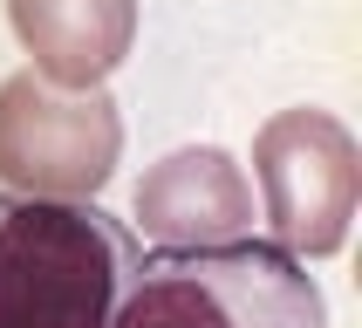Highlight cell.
Masks as SVG:
<instances>
[{
    "label": "cell",
    "mask_w": 362,
    "mask_h": 328,
    "mask_svg": "<svg viewBox=\"0 0 362 328\" xmlns=\"http://www.w3.org/2000/svg\"><path fill=\"white\" fill-rule=\"evenodd\" d=\"M137 260L103 205L0 192V328H117Z\"/></svg>",
    "instance_id": "obj_1"
},
{
    "label": "cell",
    "mask_w": 362,
    "mask_h": 328,
    "mask_svg": "<svg viewBox=\"0 0 362 328\" xmlns=\"http://www.w3.org/2000/svg\"><path fill=\"white\" fill-rule=\"evenodd\" d=\"M117 328H328V301L274 240H233L137 260Z\"/></svg>",
    "instance_id": "obj_2"
},
{
    "label": "cell",
    "mask_w": 362,
    "mask_h": 328,
    "mask_svg": "<svg viewBox=\"0 0 362 328\" xmlns=\"http://www.w3.org/2000/svg\"><path fill=\"white\" fill-rule=\"evenodd\" d=\"M253 178L274 226V246L294 260L342 253L349 219L362 205V151L342 117L328 110H281L253 137Z\"/></svg>",
    "instance_id": "obj_3"
},
{
    "label": "cell",
    "mask_w": 362,
    "mask_h": 328,
    "mask_svg": "<svg viewBox=\"0 0 362 328\" xmlns=\"http://www.w3.org/2000/svg\"><path fill=\"white\" fill-rule=\"evenodd\" d=\"M123 158V117L103 89H55L35 69L0 82V178L21 199H96Z\"/></svg>",
    "instance_id": "obj_4"
},
{
    "label": "cell",
    "mask_w": 362,
    "mask_h": 328,
    "mask_svg": "<svg viewBox=\"0 0 362 328\" xmlns=\"http://www.w3.org/2000/svg\"><path fill=\"white\" fill-rule=\"evenodd\" d=\"M137 219L164 253L185 246H233L253 226V184L219 144H192L151 164L137 184Z\"/></svg>",
    "instance_id": "obj_5"
},
{
    "label": "cell",
    "mask_w": 362,
    "mask_h": 328,
    "mask_svg": "<svg viewBox=\"0 0 362 328\" xmlns=\"http://www.w3.org/2000/svg\"><path fill=\"white\" fill-rule=\"evenodd\" d=\"M7 20L55 89H103L137 41V0H7Z\"/></svg>",
    "instance_id": "obj_6"
}]
</instances>
